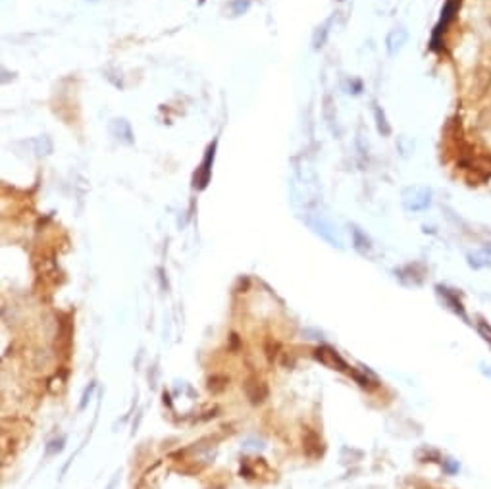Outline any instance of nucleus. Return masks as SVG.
Returning a JSON list of instances; mask_svg holds the SVG:
<instances>
[{
    "instance_id": "1",
    "label": "nucleus",
    "mask_w": 491,
    "mask_h": 489,
    "mask_svg": "<svg viewBox=\"0 0 491 489\" xmlns=\"http://www.w3.org/2000/svg\"><path fill=\"white\" fill-rule=\"evenodd\" d=\"M403 206L408 212H422L426 208H430L431 204V191L428 187H407L403 191Z\"/></svg>"
},
{
    "instance_id": "2",
    "label": "nucleus",
    "mask_w": 491,
    "mask_h": 489,
    "mask_svg": "<svg viewBox=\"0 0 491 489\" xmlns=\"http://www.w3.org/2000/svg\"><path fill=\"white\" fill-rule=\"evenodd\" d=\"M461 2L462 0H447L445 2V6H443V10H441L439 23L436 25L433 35H431V48H433V50H438L439 48V43H441L443 33H445L447 27H449V25L453 23L455 17H457V12H459V8H461Z\"/></svg>"
},
{
    "instance_id": "3",
    "label": "nucleus",
    "mask_w": 491,
    "mask_h": 489,
    "mask_svg": "<svg viewBox=\"0 0 491 489\" xmlns=\"http://www.w3.org/2000/svg\"><path fill=\"white\" fill-rule=\"evenodd\" d=\"M407 39H408V31L405 29V27H395V29L389 31L387 41H385L389 56H395V54L399 52L401 48L407 45Z\"/></svg>"
},
{
    "instance_id": "4",
    "label": "nucleus",
    "mask_w": 491,
    "mask_h": 489,
    "mask_svg": "<svg viewBox=\"0 0 491 489\" xmlns=\"http://www.w3.org/2000/svg\"><path fill=\"white\" fill-rule=\"evenodd\" d=\"M438 291H439V295L443 297V300H445V305L449 306V308H451L455 314H459L462 320H468V318H466V312H464V306H462L461 298H459V295H457V293L445 289V287H441V285L438 287Z\"/></svg>"
},
{
    "instance_id": "5",
    "label": "nucleus",
    "mask_w": 491,
    "mask_h": 489,
    "mask_svg": "<svg viewBox=\"0 0 491 489\" xmlns=\"http://www.w3.org/2000/svg\"><path fill=\"white\" fill-rule=\"evenodd\" d=\"M468 264L474 270H482V268L491 266V251L489 249H482V251L470 252L468 254Z\"/></svg>"
},
{
    "instance_id": "6",
    "label": "nucleus",
    "mask_w": 491,
    "mask_h": 489,
    "mask_svg": "<svg viewBox=\"0 0 491 489\" xmlns=\"http://www.w3.org/2000/svg\"><path fill=\"white\" fill-rule=\"evenodd\" d=\"M214 148H216V143L210 148H208V153H206V158H204V162H202V176H200V179H199V187L202 189V187H206V183H208V176H210V164H212V160H214Z\"/></svg>"
},
{
    "instance_id": "7",
    "label": "nucleus",
    "mask_w": 491,
    "mask_h": 489,
    "mask_svg": "<svg viewBox=\"0 0 491 489\" xmlns=\"http://www.w3.org/2000/svg\"><path fill=\"white\" fill-rule=\"evenodd\" d=\"M374 118H376V125L377 131L382 135H391V125L387 123V118H385V112L382 110V106H374Z\"/></svg>"
},
{
    "instance_id": "8",
    "label": "nucleus",
    "mask_w": 491,
    "mask_h": 489,
    "mask_svg": "<svg viewBox=\"0 0 491 489\" xmlns=\"http://www.w3.org/2000/svg\"><path fill=\"white\" fill-rule=\"evenodd\" d=\"M353 233H354V244H356V249L361 252L370 251V247H372V244H370V239L366 237L361 230H356V228L353 230Z\"/></svg>"
},
{
    "instance_id": "9",
    "label": "nucleus",
    "mask_w": 491,
    "mask_h": 489,
    "mask_svg": "<svg viewBox=\"0 0 491 489\" xmlns=\"http://www.w3.org/2000/svg\"><path fill=\"white\" fill-rule=\"evenodd\" d=\"M476 328H478V331H480V335L484 337L485 343L491 347V326H489V324H487V322H484V320H480L476 324Z\"/></svg>"
},
{
    "instance_id": "10",
    "label": "nucleus",
    "mask_w": 491,
    "mask_h": 489,
    "mask_svg": "<svg viewBox=\"0 0 491 489\" xmlns=\"http://www.w3.org/2000/svg\"><path fill=\"white\" fill-rule=\"evenodd\" d=\"M199 2H200V4H202V2H204V0H199Z\"/></svg>"
}]
</instances>
